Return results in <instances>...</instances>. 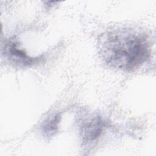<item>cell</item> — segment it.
I'll use <instances>...</instances> for the list:
<instances>
[{
  "label": "cell",
  "mask_w": 156,
  "mask_h": 156,
  "mask_svg": "<svg viewBox=\"0 0 156 156\" xmlns=\"http://www.w3.org/2000/svg\"><path fill=\"white\" fill-rule=\"evenodd\" d=\"M99 44L103 60L116 69L132 71L144 63L149 56L146 39L129 30L108 32L102 35Z\"/></svg>",
  "instance_id": "obj_1"
},
{
  "label": "cell",
  "mask_w": 156,
  "mask_h": 156,
  "mask_svg": "<svg viewBox=\"0 0 156 156\" xmlns=\"http://www.w3.org/2000/svg\"><path fill=\"white\" fill-rule=\"evenodd\" d=\"M104 128V122L98 116L90 119L81 127L80 133L82 141L87 143L96 140L101 134Z\"/></svg>",
  "instance_id": "obj_2"
},
{
  "label": "cell",
  "mask_w": 156,
  "mask_h": 156,
  "mask_svg": "<svg viewBox=\"0 0 156 156\" xmlns=\"http://www.w3.org/2000/svg\"><path fill=\"white\" fill-rule=\"evenodd\" d=\"M5 54L12 62L19 65L29 66L33 65L38 60V58H32L28 56L23 50L17 47V44L10 41L5 46Z\"/></svg>",
  "instance_id": "obj_3"
},
{
  "label": "cell",
  "mask_w": 156,
  "mask_h": 156,
  "mask_svg": "<svg viewBox=\"0 0 156 156\" xmlns=\"http://www.w3.org/2000/svg\"><path fill=\"white\" fill-rule=\"evenodd\" d=\"M60 118V116L57 114L49 118L48 121L45 122L43 127V131L47 136H51L57 131Z\"/></svg>",
  "instance_id": "obj_4"
}]
</instances>
